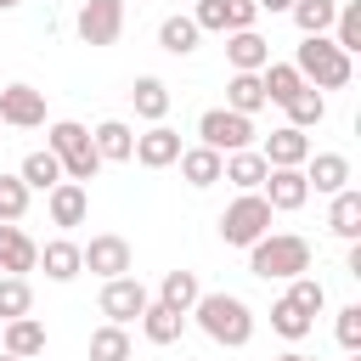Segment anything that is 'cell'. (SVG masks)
Returning <instances> with one entry per match:
<instances>
[{
	"mask_svg": "<svg viewBox=\"0 0 361 361\" xmlns=\"http://www.w3.org/2000/svg\"><path fill=\"white\" fill-rule=\"evenodd\" d=\"M259 85H265V102H276V107L305 90V79H299L293 62H265V68H259Z\"/></svg>",
	"mask_w": 361,
	"mask_h": 361,
	"instance_id": "32",
	"label": "cell"
},
{
	"mask_svg": "<svg viewBox=\"0 0 361 361\" xmlns=\"http://www.w3.org/2000/svg\"><path fill=\"white\" fill-rule=\"evenodd\" d=\"M288 299H293L305 316H322V310H327V288H322L310 271H305V276H288Z\"/></svg>",
	"mask_w": 361,
	"mask_h": 361,
	"instance_id": "37",
	"label": "cell"
},
{
	"mask_svg": "<svg viewBox=\"0 0 361 361\" xmlns=\"http://www.w3.org/2000/svg\"><path fill=\"white\" fill-rule=\"evenodd\" d=\"M276 361H316V355H299V350H288V355H276Z\"/></svg>",
	"mask_w": 361,
	"mask_h": 361,
	"instance_id": "43",
	"label": "cell"
},
{
	"mask_svg": "<svg viewBox=\"0 0 361 361\" xmlns=\"http://www.w3.org/2000/svg\"><path fill=\"white\" fill-rule=\"evenodd\" d=\"M259 197L271 203V214H293L310 203V180H305V169H265Z\"/></svg>",
	"mask_w": 361,
	"mask_h": 361,
	"instance_id": "10",
	"label": "cell"
},
{
	"mask_svg": "<svg viewBox=\"0 0 361 361\" xmlns=\"http://www.w3.org/2000/svg\"><path fill=\"white\" fill-rule=\"evenodd\" d=\"M130 355H135V344H130V333L118 322H107V327L90 333V361H130Z\"/></svg>",
	"mask_w": 361,
	"mask_h": 361,
	"instance_id": "35",
	"label": "cell"
},
{
	"mask_svg": "<svg viewBox=\"0 0 361 361\" xmlns=\"http://www.w3.org/2000/svg\"><path fill=\"white\" fill-rule=\"evenodd\" d=\"M73 34H79L90 51L113 45V39L124 34V0H85V6L73 11Z\"/></svg>",
	"mask_w": 361,
	"mask_h": 361,
	"instance_id": "7",
	"label": "cell"
},
{
	"mask_svg": "<svg viewBox=\"0 0 361 361\" xmlns=\"http://www.w3.org/2000/svg\"><path fill=\"white\" fill-rule=\"evenodd\" d=\"M147 299H152V293H147V288L124 271V276H107V282H102V299H96V305H102V316H107V322L130 327V322L147 310Z\"/></svg>",
	"mask_w": 361,
	"mask_h": 361,
	"instance_id": "8",
	"label": "cell"
},
{
	"mask_svg": "<svg viewBox=\"0 0 361 361\" xmlns=\"http://www.w3.org/2000/svg\"><path fill=\"white\" fill-rule=\"evenodd\" d=\"M226 107H231V113H248V118H254L259 107H271L259 73H231V79H226Z\"/></svg>",
	"mask_w": 361,
	"mask_h": 361,
	"instance_id": "28",
	"label": "cell"
},
{
	"mask_svg": "<svg viewBox=\"0 0 361 361\" xmlns=\"http://www.w3.org/2000/svg\"><path fill=\"white\" fill-rule=\"evenodd\" d=\"M28 186H23V175H0V220H23L28 214Z\"/></svg>",
	"mask_w": 361,
	"mask_h": 361,
	"instance_id": "38",
	"label": "cell"
},
{
	"mask_svg": "<svg viewBox=\"0 0 361 361\" xmlns=\"http://www.w3.org/2000/svg\"><path fill=\"white\" fill-rule=\"evenodd\" d=\"M0 361H23V355H11V350H0Z\"/></svg>",
	"mask_w": 361,
	"mask_h": 361,
	"instance_id": "44",
	"label": "cell"
},
{
	"mask_svg": "<svg viewBox=\"0 0 361 361\" xmlns=\"http://www.w3.org/2000/svg\"><path fill=\"white\" fill-rule=\"evenodd\" d=\"M265 158H259V147H243V152H226L220 158V180H231L237 192H259V180H265Z\"/></svg>",
	"mask_w": 361,
	"mask_h": 361,
	"instance_id": "21",
	"label": "cell"
},
{
	"mask_svg": "<svg viewBox=\"0 0 361 361\" xmlns=\"http://www.w3.org/2000/svg\"><path fill=\"white\" fill-rule=\"evenodd\" d=\"M130 102H135V118L164 124V113H169V85H164L158 73H141V79L130 85Z\"/></svg>",
	"mask_w": 361,
	"mask_h": 361,
	"instance_id": "24",
	"label": "cell"
},
{
	"mask_svg": "<svg viewBox=\"0 0 361 361\" xmlns=\"http://www.w3.org/2000/svg\"><path fill=\"white\" fill-rule=\"evenodd\" d=\"M28 310H34V288H28V276H6V271H0V322L28 316Z\"/></svg>",
	"mask_w": 361,
	"mask_h": 361,
	"instance_id": "36",
	"label": "cell"
},
{
	"mask_svg": "<svg viewBox=\"0 0 361 361\" xmlns=\"http://www.w3.org/2000/svg\"><path fill=\"white\" fill-rule=\"evenodd\" d=\"M45 147L56 152V164H62V180H96V169H102V158H96V147H90V130L79 124V118H56L51 130H45Z\"/></svg>",
	"mask_w": 361,
	"mask_h": 361,
	"instance_id": "4",
	"label": "cell"
},
{
	"mask_svg": "<svg viewBox=\"0 0 361 361\" xmlns=\"http://www.w3.org/2000/svg\"><path fill=\"white\" fill-rule=\"evenodd\" d=\"M327 231H333L338 243H361V192H355V186L333 192V203H327Z\"/></svg>",
	"mask_w": 361,
	"mask_h": 361,
	"instance_id": "22",
	"label": "cell"
},
{
	"mask_svg": "<svg viewBox=\"0 0 361 361\" xmlns=\"http://www.w3.org/2000/svg\"><path fill=\"white\" fill-rule=\"evenodd\" d=\"M135 322H141L147 344H158V350H164V344H175V338L186 333V316H180V310H169V305H158V299H147V310H141Z\"/></svg>",
	"mask_w": 361,
	"mask_h": 361,
	"instance_id": "23",
	"label": "cell"
},
{
	"mask_svg": "<svg viewBox=\"0 0 361 361\" xmlns=\"http://www.w3.org/2000/svg\"><path fill=\"white\" fill-rule=\"evenodd\" d=\"M0 344L11 350V355H23V361H34V355H45V322L28 310V316H11V322H0Z\"/></svg>",
	"mask_w": 361,
	"mask_h": 361,
	"instance_id": "18",
	"label": "cell"
},
{
	"mask_svg": "<svg viewBox=\"0 0 361 361\" xmlns=\"http://www.w3.org/2000/svg\"><path fill=\"white\" fill-rule=\"evenodd\" d=\"M197 141L214 147V152H243V147H254V118L231 113V107H209L197 118Z\"/></svg>",
	"mask_w": 361,
	"mask_h": 361,
	"instance_id": "6",
	"label": "cell"
},
{
	"mask_svg": "<svg viewBox=\"0 0 361 361\" xmlns=\"http://www.w3.org/2000/svg\"><path fill=\"white\" fill-rule=\"evenodd\" d=\"M271 231V203L259 192H237L226 209H220V243L226 248H248Z\"/></svg>",
	"mask_w": 361,
	"mask_h": 361,
	"instance_id": "5",
	"label": "cell"
},
{
	"mask_svg": "<svg viewBox=\"0 0 361 361\" xmlns=\"http://www.w3.org/2000/svg\"><path fill=\"white\" fill-rule=\"evenodd\" d=\"M192 23H197L203 34H226V0H197Z\"/></svg>",
	"mask_w": 361,
	"mask_h": 361,
	"instance_id": "39",
	"label": "cell"
},
{
	"mask_svg": "<svg viewBox=\"0 0 361 361\" xmlns=\"http://www.w3.org/2000/svg\"><path fill=\"white\" fill-rule=\"evenodd\" d=\"M220 158H226V152H214V147L197 141V147H180L175 164H180V180H186L192 192H209V186L220 180Z\"/></svg>",
	"mask_w": 361,
	"mask_h": 361,
	"instance_id": "20",
	"label": "cell"
},
{
	"mask_svg": "<svg viewBox=\"0 0 361 361\" xmlns=\"http://www.w3.org/2000/svg\"><path fill=\"white\" fill-rule=\"evenodd\" d=\"M90 147H96L102 164H130V152H135V130H130L124 118H102V124L90 130Z\"/></svg>",
	"mask_w": 361,
	"mask_h": 361,
	"instance_id": "19",
	"label": "cell"
},
{
	"mask_svg": "<svg viewBox=\"0 0 361 361\" xmlns=\"http://www.w3.org/2000/svg\"><path fill=\"white\" fill-rule=\"evenodd\" d=\"M293 68H299V79L316 85V90H344L350 73H355V62H350L327 34H305L299 51H293Z\"/></svg>",
	"mask_w": 361,
	"mask_h": 361,
	"instance_id": "3",
	"label": "cell"
},
{
	"mask_svg": "<svg viewBox=\"0 0 361 361\" xmlns=\"http://www.w3.org/2000/svg\"><path fill=\"white\" fill-rule=\"evenodd\" d=\"M220 350H243L248 338H254V310H248V299H237V293H197V305L186 310Z\"/></svg>",
	"mask_w": 361,
	"mask_h": 361,
	"instance_id": "1",
	"label": "cell"
},
{
	"mask_svg": "<svg viewBox=\"0 0 361 361\" xmlns=\"http://www.w3.org/2000/svg\"><path fill=\"white\" fill-rule=\"evenodd\" d=\"M310 327H316V316H305V310H299V305H293L288 293H282V299L271 305V333H282L288 344H299V338H305Z\"/></svg>",
	"mask_w": 361,
	"mask_h": 361,
	"instance_id": "34",
	"label": "cell"
},
{
	"mask_svg": "<svg viewBox=\"0 0 361 361\" xmlns=\"http://www.w3.org/2000/svg\"><path fill=\"white\" fill-rule=\"evenodd\" d=\"M350 361H361V350H350Z\"/></svg>",
	"mask_w": 361,
	"mask_h": 361,
	"instance_id": "46",
	"label": "cell"
},
{
	"mask_svg": "<svg viewBox=\"0 0 361 361\" xmlns=\"http://www.w3.org/2000/svg\"><path fill=\"white\" fill-rule=\"evenodd\" d=\"M0 271H6V276L39 271V243H34L17 220H0Z\"/></svg>",
	"mask_w": 361,
	"mask_h": 361,
	"instance_id": "13",
	"label": "cell"
},
{
	"mask_svg": "<svg viewBox=\"0 0 361 361\" xmlns=\"http://www.w3.org/2000/svg\"><path fill=\"white\" fill-rule=\"evenodd\" d=\"M141 169H169L175 158H180V135L169 130V124H147L141 135H135V152H130Z\"/></svg>",
	"mask_w": 361,
	"mask_h": 361,
	"instance_id": "15",
	"label": "cell"
},
{
	"mask_svg": "<svg viewBox=\"0 0 361 361\" xmlns=\"http://www.w3.org/2000/svg\"><path fill=\"white\" fill-rule=\"evenodd\" d=\"M135 6H141V0H135Z\"/></svg>",
	"mask_w": 361,
	"mask_h": 361,
	"instance_id": "47",
	"label": "cell"
},
{
	"mask_svg": "<svg viewBox=\"0 0 361 361\" xmlns=\"http://www.w3.org/2000/svg\"><path fill=\"white\" fill-rule=\"evenodd\" d=\"M0 124H11V130H39L45 124V90H34V85H6L0 90Z\"/></svg>",
	"mask_w": 361,
	"mask_h": 361,
	"instance_id": "11",
	"label": "cell"
},
{
	"mask_svg": "<svg viewBox=\"0 0 361 361\" xmlns=\"http://www.w3.org/2000/svg\"><path fill=\"white\" fill-rule=\"evenodd\" d=\"M11 6H23V0H0V11H11Z\"/></svg>",
	"mask_w": 361,
	"mask_h": 361,
	"instance_id": "45",
	"label": "cell"
},
{
	"mask_svg": "<svg viewBox=\"0 0 361 361\" xmlns=\"http://www.w3.org/2000/svg\"><path fill=\"white\" fill-rule=\"evenodd\" d=\"M338 344L344 350H361V305H344L338 310Z\"/></svg>",
	"mask_w": 361,
	"mask_h": 361,
	"instance_id": "40",
	"label": "cell"
},
{
	"mask_svg": "<svg viewBox=\"0 0 361 361\" xmlns=\"http://www.w3.org/2000/svg\"><path fill=\"white\" fill-rule=\"evenodd\" d=\"M197 293H203L197 271H164V282H158V305H169V310H180V316L197 305Z\"/></svg>",
	"mask_w": 361,
	"mask_h": 361,
	"instance_id": "27",
	"label": "cell"
},
{
	"mask_svg": "<svg viewBox=\"0 0 361 361\" xmlns=\"http://www.w3.org/2000/svg\"><path fill=\"white\" fill-rule=\"evenodd\" d=\"M259 158H265L271 169H299V164L310 158V135H305V130H293V124H276V130L265 135Z\"/></svg>",
	"mask_w": 361,
	"mask_h": 361,
	"instance_id": "16",
	"label": "cell"
},
{
	"mask_svg": "<svg viewBox=\"0 0 361 361\" xmlns=\"http://www.w3.org/2000/svg\"><path fill=\"white\" fill-rule=\"evenodd\" d=\"M45 214H51V226H62V231L85 226V214H90V186H79V180H56V186L45 192Z\"/></svg>",
	"mask_w": 361,
	"mask_h": 361,
	"instance_id": "12",
	"label": "cell"
},
{
	"mask_svg": "<svg viewBox=\"0 0 361 361\" xmlns=\"http://www.w3.org/2000/svg\"><path fill=\"white\" fill-rule=\"evenodd\" d=\"M327 39H333L344 56L361 51V0H338V17H333V28H327Z\"/></svg>",
	"mask_w": 361,
	"mask_h": 361,
	"instance_id": "30",
	"label": "cell"
},
{
	"mask_svg": "<svg viewBox=\"0 0 361 361\" xmlns=\"http://www.w3.org/2000/svg\"><path fill=\"white\" fill-rule=\"evenodd\" d=\"M288 17H293V28H299V34H327V28H333V17H338V0H293V6H288Z\"/></svg>",
	"mask_w": 361,
	"mask_h": 361,
	"instance_id": "33",
	"label": "cell"
},
{
	"mask_svg": "<svg viewBox=\"0 0 361 361\" xmlns=\"http://www.w3.org/2000/svg\"><path fill=\"white\" fill-rule=\"evenodd\" d=\"M17 175H23V186H28V192H51V186L62 180V164H56V152H51V147H34V152L17 164Z\"/></svg>",
	"mask_w": 361,
	"mask_h": 361,
	"instance_id": "26",
	"label": "cell"
},
{
	"mask_svg": "<svg viewBox=\"0 0 361 361\" xmlns=\"http://www.w3.org/2000/svg\"><path fill=\"white\" fill-rule=\"evenodd\" d=\"M299 169H305L310 192H322V197H333V192L350 186V158H344V152H310Z\"/></svg>",
	"mask_w": 361,
	"mask_h": 361,
	"instance_id": "17",
	"label": "cell"
},
{
	"mask_svg": "<svg viewBox=\"0 0 361 361\" xmlns=\"http://www.w3.org/2000/svg\"><path fill=\"white\" fill-rule=\"evenodd\" d=\"M248 271L259 282H288L310 271V243L299 231H265L259 243H248Z\"/></svg>",
	"mask_w": 361,
	"mask_h": 361,
	"instance_id": "2",
	"label": "cell"
},
{
	"mask_svg": "<svg viewBox=\"0 0 361 361\" xmlns=\"http://www.w3.org/2000/svg\"><path fill=\"white\" fill-rule=\"evenodd\" d=\"M282 113H288V124H293V130H316V124L327 118V96H322L316 85H305L299 96H288V102H282Z\"/></svg>",
	"mask_w": 361,
	"mask_h": 361,
	"instance_id": "29",
	"label": "cell"
},
{
	"mask_svg": "<svg viewBox=\"0 0 361 361\" xmlns=\"http://www.w3.org/2000/svg\"><path fill=\"white\" fill-rule=\"evenodd\" d=\"M254 6H259V11H271V17H276V11H288V6H293V0H254Z\"/></svg>",
	"mask_w": 361,
	"mask_h": 361,
	"instance_id": "42",
	"label": "cell"
},
{
	"mask_svg": "<svg viewBox=\"0 0 361 361\" xmlns=\"http://www.w3.org/2000/svg\"><path fill=\"white\" fill-rule=\"evenodd\" d=\"M254 17H259L254 0H226V34L231 28H254Z\"/></svg>",
	"mask_w": 361,
	"mask_h": 361,
	"instance_id": "41",
	"label": "cell"
},
{
	"mask_svg": "<svg viewBox=\"0 0 361 361\" xmlns=\"http://www.w3.org/2000/svg\"><path fill=\"white\" fill-rule=\"evenodd\" d=\"M79 259H85V271H90V276H102V282H107V276H124L135 254H130V243H124L118 231H102V237H90V243H79Z\"/></svg>",
	"mask_w": 361,
	"mask_h": 361,
	"instance_id": "9",
	"label": "cell"
},
{
	"mask_svg": "<svg viewBox=\"0 0 361 361\" xmlns=\"http://www.w3.org/2000/svg\"><path fill=\"white\" fill-rule=\"evenodd\" d=\"M39 265H45V276H51V282H73V276L85 271V259H79V243H73V237H51V243L39 248Z\"/></svg>",
	"mask_w": 361,
	"mask_h": 361,
	"instance_id": "25",
	"label": "cell"
},
{
	"mask_svg": "<svg viewBox=\"0 0 361 361\" xmlns=\"http://www.w3.org/2000/svg\"><path fill=\"white\" fill-rule=\"evenodd\" d=\"M197 39H203V28H197L192 17H164V23H158V45H164L169 56H192Z\"/></svg>",
	"mask_w": 361,
	"mask_h": 361,
	"instance_id": "31",
	"label": "cell"
},
{
	"mask_svg": "<svg viewBox=\"0 0 361 361\" xmlns=\"http://www.w3.org/2000/svg\"><path fill=\"white\" fill-rule=\"evenodd\" d=\"M226 62H231V73H259L271 62V39L259 28H231L226 34Z\"/></svg>",
	"mask_w": 361,
	"mask_h": 361,
	"instance_id": "14",
	"label": "cell"
}]
</instances>
